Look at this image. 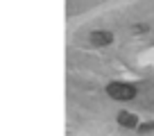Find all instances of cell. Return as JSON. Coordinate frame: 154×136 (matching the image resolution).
<instances>
[{"instance_id":"1","label":"cell","mask_w":154,"mask_h":136,"mask_svg":"<svg viewBox=\"0 0 154 136\" xmlns=\"http://www.w3.org/2000/svg\"><path fill=\"white\" fill-rule=\"evenodd\" d=\"M106 93H109V97H113V100H134L136 97V86L134 84H125V82H113L106 86Z\"/></svg>"},{"instance_id":"2","label":"cell","mask_w":154,"mask_h":136,"mask_svg":"<svg viewBox=\"0 0 154 136\" xmlns=\"http://www.w3.org/2000/svg\"><path fill=\"white\" fill-rule=\"evenodd\" d=\"M88 41H91V45H95V48H102V45H109L111 41H113V34L104 32V29H95V32H91Z\"/></svg>"},{"instance_id":"3","label":"cell","mask_w":154,"mask_h":136,"mask_svg":"<svg viewBox=\"0 0 154 136\" xmlns=\"http://www.w3.org/2000/svg\"><path fill=\"white\" fill-rule=\"evenodd\" d=\"M118 122H120L122 127H127V129H134V127H138V120H136L134 113H127V111H120L118 113Z\"/></svg>"},{"instance_id":"4","label":"cell","mask_w":154,"mask_h":136,"mask_svg":"<svg viewBox=\"0 0 154 136\" xmlns=\"http://www.w3.org/2000/svg\"><path fill=\"white\" fill-rule=\"evenodd\" d=\"M138 129H140V131H149V129H154V122H147V125H140Z\"/></svg>"}]
</instances>
